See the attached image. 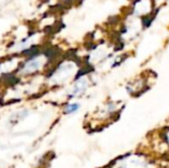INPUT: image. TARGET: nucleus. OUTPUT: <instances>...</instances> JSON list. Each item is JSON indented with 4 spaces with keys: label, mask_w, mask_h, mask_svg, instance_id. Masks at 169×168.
<instances>
[{
    "label": "nucleus",
    "mask_w": 169,
    "mask_h": 168,
    "mask_svg": "<svg viewBox=\"0 0 169 168\" xmlns=\"http://www.w3.org/2000/svg\"><path fill=\"white\" fill-rule=\"evenodd\" d=\"M78 109H79V105L76 104V103L67 104L65 109V112L66 114H72V113H75Z\"/></svg>",
    "instance_id": "f257e3e1"
},
{
    "label": "nucleus",
    "mask_w": 169,
    "mask_h": 168,
    "mask_svg": "<svg viewBox=\"0 0 169 168\" xmlns=\"http://www.w3.org/2000/svg\"><path fill=\"white\" fill-rule=\"evenodd\" d=\"M38 64H39V63H38L36 61H31L29 63L26 64V69H27V71H33V70H35L39 67Z\"/></svg>",
    "instance_id": "f03ea898"
}]
</instances>
